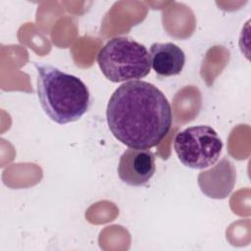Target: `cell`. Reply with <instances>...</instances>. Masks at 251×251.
<instances>
[{
    "label": "cell",
    "instance_id": "1",
    "mask_svg": "<svg viewBox=\"0 0 251 251\" xmlns=\"http://www.w3.org/2000/svg\"><path fill=\"white\" fill-rule=\"evenodd\" d=\"M106 118L110 131L128 148L149 149L169 133L172 107L165 94L144 80L126 81L111 95Z\"/></svg>",
    "mask_w": 251,
    "mask_h": 251
},
{
    "label": "cell",
    "instance_id": "2",
    "mask_svg": "<svg viewBox=\"0 0 251 251\" xmlns=\"http://www.w3.org/2000/svg\"><path fill=\"white\" fill-rule=\"evenodd\" d=\"M34 66L37 71V95L44 113L60 125L79 120L91 104L85 83L54 66Z\"/></svg>",
    "mask_w": 251,
    "mask_h": 251
},
{
    "label": "cell",
    "instance_id": "3",
    "mask_svg": "<svg viewBox=\"0 0 251 251\" xmlns=\"http://www.w3.org/2000/svg\"><path fill=\"white\" fill-rule=\"evenodd\" d=\"M96 61L102 74L113 82L139 80L151 69L147 48L126 36L110 39L99 50Z\"/></svg>",
    "mask_w": 251,
    "mask_h": 251
},
{
    "label": "cell",
    "instance_id": "4",
    "mask_svg": "<svg viewBox=\"0 0 251 251\" xmlns=\"http://www.w3.org/2000/svg\"><path fill=\"white\" fill-rule=\"evenodd\" d=\"M223 141L217 131L205 125L192 126L177 132L174 149L182 165L203 170L215 165L223 150Z\"/></svg>",
    "mask_w": 251,
    "mask_h": 251
},
{
    "label": "cell",
    "instance_id": "5",
    "mask_svg": "<svg viewBox=\"0 0 251 251\" xmlns=\"http://www.w3.org/2000/svg\"><path fill=\"white\" fill-rule=\"evenodd\" d=\"M155 155L149 149H126L120 157L118 175L130 186H143L154 176Z\"/></svg>",
    "mask_w": 251,
    "mask_h": 251
},
{
    "label": "cell",
    "instance_id": "6",
    "mask_svg": "<svg viewBox=\"0 0 251 251\" xmlns=\"http://www.w3.org/2000/svg\"><path fill=\"white\" fill-rule=\"evenodd\" d=\"M236 173L233 164L223 158L218 164L198 176V185L208 197L224 199L227 197L235 184Z\"/></svg>",
    "mask_w": 251,
    "mask_h": 251
},
{
    "label": "cell",
    "instance_id": "7",
    "mask_svg": "<svg viewBox=\"0 0 251 251\" xmlns=\"http://www.w3.org/2000/svg\"><path fill=\"white\" fill-rule=\"evenodd\" d=\"M149 54L151 67L160 76L179 75L185 64L183 50L173 42L153 43Z\"/></svg>",
    "mask_w": 251,
    "mask_h": 251
}]
</instances>
